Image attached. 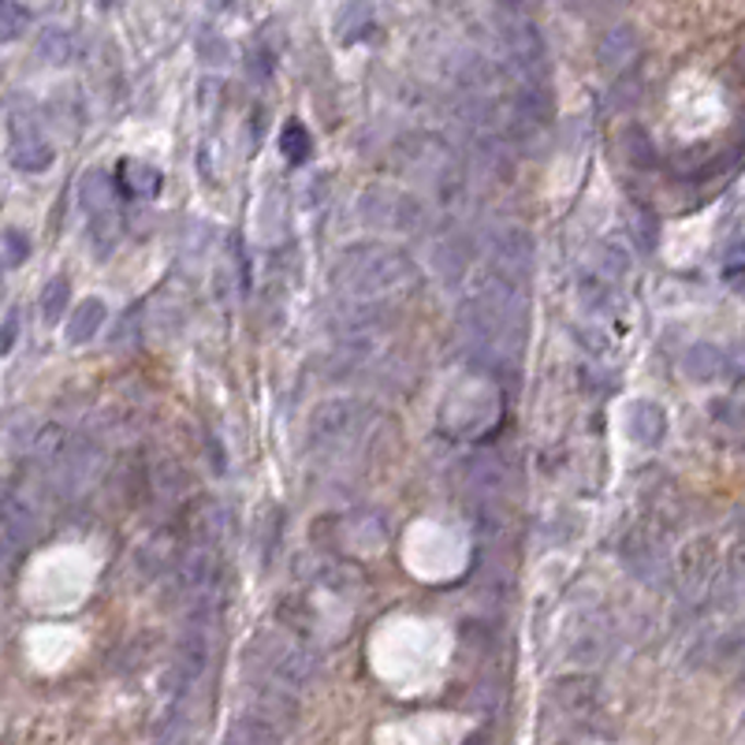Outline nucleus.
Listing matches in <instances>:
<instances>
[{
    "label": "nucleus",
    "instance_id": "nucleus-14",
    "mask_svg": "<svg viewBox=\"0 0 745 745\" xmlns=\"http://www.w3.org/2000/svg\"><path fill=\"white\" fill-rule=\"evenodd\" d=\"M52 142L38 131V123L31 120H12V165L20 172H31L38 176L52 165Z\"/></svg>",
    "mask_w": 745,
    "mask_h": 745
},
{
    "label": "nucleus",
    "instance_id": "nucleus-16",
    "mask_svg": "<svg viewBox=\"0 0 745 745\" xmlns=\"http://www.w3.org/2000/svg\"><path fill=\"white\" fill-rule=\"evenodd\" d=\"M726 366H731V358H726V351L716 347V343H694V347L683 354V372L689 380H697V385H716V380H723Z\"/></svg>",
    "mask_w": 745,
    "mask_h": 745
},
{
    "label": "nucleus",
    "instance_id": "nucleus-11",
    "mask_svg": "<svg viewBox=\"0 0 745 745\" xmlns=\"http://www.w3.org/2000/svg\"><path fill=\"white\" fill-rule=\"evenodd\" d=\"M38 533V515L12 485H0V541L20 556Z\"/></svg>",
    "mask_w": 745,
    "mask_h": 745
},
{
    "label": "nucleus",
    "instance_id": "nucleus-12",
    "mask_svg": "<svg viewBox=\"0 0 745 745\" xmlns=\"http://www.w3.org/2000/svg\"><path fill=\"white\" fill-rule=\"evenodd\" d=\"M623 559L634 575H641L645 581H657L667 570V556H663V541L657 525H641V530H630L623 537Z\"/></svg>",
    "mask_w": 745,
    "mask_h": 745
},
{
    "label": "nucleus",
    "instance_id": "nucleus-9",
    "mask_svg": "<svg viewBox=\"0 0 745 745\" xmlns=\"http://www.w3.org/2000/svg\"><path fill=\"white\" fill-rule=\"evenodd\" d=\"M224 525H228L224 507L209 496H198V499H190V504L179 507L172 530H176V537L184 541V548H216V544H221Z\"/></svg>",
    "mask_w": 745,
    "mask_h": 745
},
{
    "label": "nucleus",
    "instance_id": "nucleus-20",
    "mask_svg": "<svg viewBox=\"0 0 745 745\" xmlns=\"http://www.w3.org/2000/svg\"><path fill=\"white\" fill-rule=\"evenodd\" d=\"M105 317H108V306L102 303V298H83L68 321V343H75V347L90 343L97 332L105 329Z\"/></svg>",
    "mask_w": 745,
    "mask_h": 745
},
{
    "label": "nucleus",
    "instance_id": "nucleus-2",
    "mask_svg": "<svg viewBox=\"0 0 745 745\" xmlns=\"http://www.w3.org/2000/svg\"><path fill=\"white\" fill-rule=\"evenodd\" d=\"M377 406L366 399L340 395V399H324L314 406L310 422H306V448L314 456L324 459H340L358 451L377 429Z\"/></svg>",
    "mask_w": 745,
    "mask_h": 745
},
{
    "label": "nucleus",
    "instance_id": "nucleus-19",
    "mask_svg": "<svg viewBox=\"0 0 745 745\" xmlns=\"http://www.w3.org/2000/svg\"><path fill=\"white\" fill-rule=\"evenodd\" d=\"M638 52H641V42L634 26H612L601 38V45H596V57H601L604 68H626Z\"/></svg>",
    "mask_w": 745,
    "mask_h": 745
},
{
    "label": "nucleus",
    "instance_id": "nucleus-17",
    "mask_svg": "<svg viewBox=\"0 0 745 745\" xmlns=\"http://www.w3.org/2000/svg\"><path fill=\"white\" fill-rule=\"evenodd\" d=\"M556 701L563 712L570 716H589L601 701V683L589 675H570V678H559L556 683Z\"/></svg>",
    "mask_w": 745,
    "mask_h": 745
},
{
    "label": "nucleus",
    "instance_id": "nucleus-23",
    "mask_svg": "<svg viewBox=\"0 0 745 745\" xmlns=\"http://www.w3.org/2000/svg\"><path fill=\"white\" fill-rule=\"evenodd\" d=\"M604 645H607V634H604V626H596V623H586L581 630L575 634V638L567 641V652H570V660H601V652H604Z\"/></svg>",
    "mask_w": 745,
    "mask_h": 745
},
{
    "label": "nucleus",
    "instance_id": "nucleus-24",
    "mask_svg": "<svg viewBox=\"0 0 745 745\" xmlns=\"http://www.w3.org/2000/svg\"><path fill=\"white\" fill-rule=\"evenodd\" d=\"M31 8L15 4V0H0V42H20L31 31Z\"/></svg>",
    "mask_w": 745,
    "mask_h": 745
},
{
    "label": "nucleus",
    "instance_id": "nucleus-15",
    "mask_svg": "<svg viewBox=\"0 0 745 745\" xmlns=\"http://www.w3.org/2000/svg\"><path fill=\"white\" fill-rule=\"evenodd\" d=\"M626 436H630L638 448H657L667 436V411L652 399H634L626 406Z\"/></svg>",
    "mask_w": 745,
    "mask_h": 745
},
{
    "label": "nucleus",
    "instance_id": "nucleus-8",
    "mask_svg": "<svg viewBox=\"0 0 745 745\" xmlns=\"http://www.w3.org/2000/svg\"><path fill=\"white\" fill-rule=\"evenodd\" d=\"M675 578H678L683 601H689V604L705 601V596L712 593L716 581H720V548H716V541L712 537L689 541L683 548V556H678Z\"/></svg>",
    "mask_w": 745,
    "mask_h": 745
},
{
    "label": "nucleus",
    "instance_id": "nucleus-30",
    "mask_svg": "<svg viewBox=\"0 0 745 745\" xmlns=\"http://www.w3.org/2000/svg\"><path fill=\"white\" fill-rule=\"evenodd\" d=\"M12 563H15V552H12V548H8V544H4V541H0V578H4V570H8V567H12Z\"/></svg>",
    "mask_w": 745,
    "mask_h": 745
},
{
    "label": "nucleus",
    "instance_id": "nucleus-28",
    "mask_svg": "<svg viewBox=\"0 0 745 745\" xmlns=\"http://www.w3.org/2000/svg\"><path fill=\"white\" fill-rule=\"evenodd\" d=\"M26 253H31V239H26L23 232H15V228L0 232V265L15 269L20 261H26Z\"/></svg>",
    "mask_w": 745,
    "mask_h": 745
},
{
    "label": "nucleus",
    "instance_id": "nucleus-21",
    "mask_svg": "<svg viewBox=\"0 0 745 745\" xmlns=\"http://www.w3.org/2000/svg\"><path fill=\"white\" fill-rule=\"evenodd\" d=\"M623 157H626V165L638 168V172H652L660 165L657 142H652V134L645 131L641 123H626L623 127Z\"/></svg>",
    "mask_w": 745,
    "mask_h": 745
},
{
    "label": "nucleus",
    "instance_id": "nucleus-10",
    "mask_svg": "<svg viewBox=\"0 0 745 745\" xmlns=\"http://www.w3.org/2000/svg\"><path fill=\"white\" fill-rule=\"evenodd\" d=\"M504 45L511 68L525 83H544V71H548V49H544V34L537 23L530 20H511L504 26Z\"/></svg>",
    "mask_w": 745,
    "mask_h": 745
},
{
    "label": "nucleus",
    "instance_id": "nucleus-25",
    "mask_svg": "<svg viewBox=\"0 0 745 745\" xmlns=\"http://www.w3.org/2000/svg\"><path fill=\"white\" fill-rule=\"evenodd\" d=\"M68 298H71V280L68 276H52L42 291V317L45 324H57L60 314L68 310Z\"/></svg>",
    "mask_w": 745,
    "mask_h": 745
},
{
    "label": "nucleus",
    "instance_id": "nucleus-29",
    "mask_svg": "<svg viewBox=\"0 0 745 745\" xmlns=\"http://www.w3.org/2000/svg\"><path fill=\"white\" fill-rule=\"evenodd\" d=\"M15 335H20V314H8L4 332H0V354H8V351H12Z\"/></svg>",
    "mask_w": 745,
    "mask_h": 745
},
{
    "label": "nucleus",
    "instance_id": "nucleus-26",
    "mask_svg": "<svg viewBox=\"0 0 745 745\" xmlns=\"http://www.w3.org/2000/svg\"><path fill=\"white\" fill-rule=\"evenodd\" d=\"M280 150H284L287 161H295V165H303L306 157H310L314 142H310V131H306L298 120L284 123V134H280Z\"/></svg>",
    "mask_w": 745,
    "mask_h": 745
},
{
    "label": "nucleus",
    "instance_id": "nucleus-3",
    "mask_svg": "<svg viewBox=\"0 0 745 745\" xmlns=\"http://www.w3.org/2000/svg\"><path fill=\"white\" fill-rule=\"evenodd\" d=\"M247 663L261 686H276L287 689V694H298L317 675L314 645H306L303 638L284 630L253 634V641L247 645Z\"/></svg>",
    "mask_w": 745,
    "mask_h": 745
},
{
    "label": "nucleus",
    "instance_id": "nucleus-13",
    "mask_svg": "<svg viewBox=\"0 0 745 745\" xmlns=\"http://www.w3.org/2000/svg\"><path fill=\"white\" fill-rule=\"evenodd\" d=\"M488 265L522 284V280L530 276V269H533V239H530V232H525V228H504V232H496V239H493V261H488Z\"/></svg>",
    "mask_w": 745,
    "mask_h": 745
},
{
    "label": "nucleus",
    "instance_id": "nucleus-4",
    "mask_svg": "<svg viewBox=\"0 0 745 745\" xmlns=\"http://www.w3.org/2000/svg\"><path fill=\"white\" fill-rule=\"evenodd\" d=\"M358 221L380 235H411L422 228L425 205L403 187L372 184L358 194Z\"/></svg>",
    "mask_w": 745,
    "mask_h": 745
},
{
    "label": "nucleus",
    "instance_id": "nucleus-18",
    "mask_svg": "<svg viewBox=\"0 0 745 745\" xmlns=\"http://www.w3.org/2000/svg\"><path fill=\"white\" fill-rule=\"evenodd\" d=\"M34 49H38V57L45 63L60 68V63H75L83 42H79V34L68 31V26H45V31L38 34V42H34Z\"/></svg>",
    "mask_w": 745,
    "mask_h": 745
},
{
    "label": "nucleus",
    "instance_id": "nucleus-1",
    "mask_svg": "<svg viewBox=\"0 0 745 745\" xmlns=\"http://www.w3.org/2000/svg\"><path fill=\"white\" fill-rule=\"evenodd\" d=\"M332 287L354 306H385L417 287V265L392 243H354L335 258Z\"/></svg>",
    "mask_w": 745,
    "mask_h": 745
},
{
    "label": "nucleus",
    "instance_id": "nucleus-5",
    "mask_svg": "<svg viewBox=\"0 0 745 745\" xmlns=\"http://www.w3.org/2000/svg\"><path fill=\"white\" fill-rule=\"evenodd\" d=\"M79 198L86 209V235L90 247L97 258H108L120 239V209H116V184L108 179V172L90 168L79 184Z\"/></svg>",
    "mask_w": 745,
    "mask_h": 745
},
{
    "label": "nucleus",
    "instance_id": "nucleus-22",
    "mask_svg": "<svg viewBox=\"0 0 745 745\" xmlns=\"http://www.w3.org/2000/svg\"><path fill=\"white\" fill-rule=\"evenodd\" d=\"M116 179H120V187L127 190V194H157L161 190V172L142 165V161H123L120 168H116Z\"/></svg>",
    "mask_w": 745,
    "mask_h": 745
},
{
    "label": "nucleus",
    "instance_id": "nucleus-6",
    "mask_svg": "<svg viewBox=\"0 0 745 745\" xmlns=\"http://www.w3.org/2000/svg\"><path fill=\"white\" fill-rule=\"evenodd\" d=\"M399 150V161H403L406 172H414V176L429 179L433 187L448 190L456 187L462 179V165L456 157V150H451L448 142L440 139V134L433 131H417V134H406L403 142L395 145Z\"/></svg>",
    "mask_w": 745,
    "mask_h": 745
},
{
    "label": "nucleus",
    "instance_id": "nucleus-7",
    "mask_svg": "<svg viewBox=\"0 0 745 745\" xmlns=\"http://www.w3.org/2000/svg\"><path fill=\"white\" fill-rule=\"evenodd\" d=\"M216 581H221L216 548H187L168 570V593L184 601H205V596H216Z\"/></svg>",
    "mask_w": 745,
    "mask_h": 745
},
{
    "label": "nucleus",
    "instance_id": "nucleus-27",
    "mask_svg": "<svg viewBox=\"0 0 745 745\" xmlns=\"http://www.w3.org/2000/svg\"><path fill=\"white\" fill-rule=\"evenodd\" d=\"M581 298H586L589 310H612V306H615V291L604 280V272H589V276L581 280Z\"/></svg>",
    "mask_w": 745,
    "mask_h": 745
}]
</instances>
